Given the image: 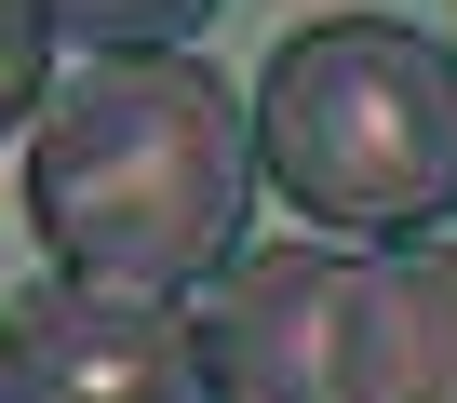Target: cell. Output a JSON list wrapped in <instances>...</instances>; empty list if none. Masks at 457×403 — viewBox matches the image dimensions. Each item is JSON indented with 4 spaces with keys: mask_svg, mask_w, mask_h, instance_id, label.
<instances>
[{
    "mask_svg": "<svg viewBox=\"0 0 457 403\" xmlns=\"http://www.w3.org/2000/svg\"><path fill=\"white\" fill-rule=\"evenodd\" d=\"M28 108H54V28L41 0H0V135H28Z\"/></svg>",
    "mask_w": 457,
    "mask_h": 403,
    "instance_id": "8992f818",
    "label": "cell"
},
{
    "mask_svg": "<svg viewBox=\"0 0 457 403\" xmlns=\"http://www.w3.org/2000/svg\"><path fill=\"white\" fill-rule=\"evenodd\" d=\"M188 323L215 403H457V243H243Z\"/></svg>",
    "mask_w": 457,
    "mask_h": 403,
    "instance_id": "3957f363",
    "label": "cell"
},
{
    "mask_svg": "<svg viewBox=\"0 0 457 403\" xmlns=\"http://www.w3.org/2000/svg\"><path fill=\"white\" fill-rule=\"evenodd\" d=\"M0 403H215L188 296L41 269L0 296Z\"/></svg>",
    "mask_w": 457,
    "mask_h": 403,
    "instance_id": "277c9868",
    "label": "cell"
},
{
    "mask_svg": "<svg viewBox=\"0 0 457 403\" xmlns=\"http://www.w3.org/2000/svg\"><path fill=\"white\" fill-rule=\"evenodd\" d=\"M256 95L202 54H81L28 135V229L81 283L202 296L256 216Z\"/></svg>",
    "mask_w": 457,
    "mask_h": 403,
    "instance_id": "6da1fadb",
    "label": "cell"
},
{
    "mask_svg": "<svg viewBox=\"0 0 457 403\" xmlns=\"http://www.w3.org/2000/svg\"><path fill=\"white\" fill-rule=\"evenodd\" d=\"M228 0H41V28L68 54H188Z\"/></svg>",
    "mask_w": 457,
    "mask_h": 403,
    "instance_id": "5b68a950",
    "label": "cell"
},
{
    "mask_svg": "<svg viewBox=\"0 0 457 403\" xmlns=\"http://www.w3.org/2000/svg\"><path fill=\"white\" fill-rule=\"evenodd\" d=\"M270 202L323 243H430L457 216V41L403 14H310L256 68Z\"/></svg>",
    "mask_w": 457,
    "mask_h": 403,
    "instance_id": "7a4b0ae2",
    "label": "cell"
}]
</instances>
